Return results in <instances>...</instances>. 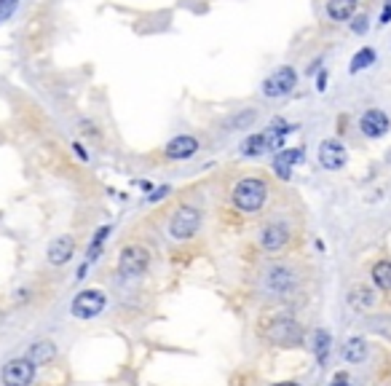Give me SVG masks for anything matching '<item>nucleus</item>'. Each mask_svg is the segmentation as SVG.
Returning a JSON list of instances; mask_svg holds the SVG:
<instances>
[{
	"instance_id": "1",
	"label": "nucleus",
	"mask_w": 391,
	"mask_h": 386,
	"mask_svg": "<svg viewBox=\"0 0 391 386\" xmlns=\"http://www.w3.org/2000/svg\"><path fill=\"white\" fill-rule=\"evenodd\" d=\"M230 199L242 212H257V209H263L268 199V185L260 177H244L233 185Z\"/></svg>"
},
{
	"instance_id": "2",
	"label": "nucleus",
	"mask_w": 391,
	"mask_h": 386,
	"mask_svg": "<svg viewBox=\"0 0 391 386\" xmlns=\"http://www.w3.org/2000/svg\"><path fill=\"white\" fill-rule=\"evenodd\" d=\"M150 265V252L140 244H129L118 255V274L124 279H140Z\"/></svg>"
},
{
	"instance_id": "3",
	"label": "nucleus",
	"mask_w": 391,
	"mask_h": 386,
	"mask_svg": "<svg viewBox=\"0 0 391 386\" xmlns=\"http://www.w3.org/2000/svg\"><path fill=\"white\" fill-rule=\"evenodd\" d=\"M199 228H201V212L196 207H180L169 220V236L177 242H185L190 236H196Z\"/></svg>"
},
{
	"instance_id": "4",
	"label": "nucleus",
	"mask_w": 391,
	"mask_h": 386,
	"mask_svg": "<svg viewBox=\"0 0 391 386\" xmlns=\"http://www.w3.org/2000/svg\"><path fill=\"white\" fill-rule=\"evenodd\" d=\"M104 306H107V295H104L102 290H81L73 298L70 311H73L75 319H94V317L102 314Z\"/></svg>"
},
{
	"instance_id": "5",
	"label": "nucleus",
	"mask_w": 391,
	"mask_h": 386,
	"mask_svg": "<svg viewBox=\"0 0 391 386\" xmlns=\"http://www.w3.org/2000/svg\"><path fill=\"white\" fill-rule=\"evenodd\" d=\"M266 338L276 346H300L303 344V330L292 317H279L266 327Z\"/></svg>"
},
{
	"instance_id": "6",
	"label": "nucleus",
	"mask_w": 391,
	"mask_h": 386,
	"mask_svg": "<svg viewBox=\"0 0 391 386\" xmlns=\"http://www.w3.org/2000/svg\"><path fill=\"white\" fill-rule=\"evenodd\" d=\"M35 370H38V365L30 357H17L3 365L0 381H3V386H30L35 381Z\"/></svg>"
},
{
	"instance_id": "7",
	"label": "nucleus",
	"mask_w": 391,
	"mask_h": 386,
	"mask_svg": "<svg viewBox=\"0 0 391 386\" xmlns=\"http://www.w3.org/2000/svg\"><path fill=\"white\" fill-rule=\"evenodd\" d=\"M295 86H298V73L292 67H279L271 78H266L263 94L271 97V100H276V97H284L289 91H295Z\"/></svg>"
},
{
	"instance_id": "8",
	"label": "nucleus",
	"mask_w": 391,
	"mask_h": 386,
	"mask_svg": "<svg viewBox=\"0 0 391 386\" xmlns=\"http://www.w3.org/2000/svg\"><path fill=\"white\" fill-rule=\"evenodd\" d=\"M319 164L327 172H338V169H343L349 164V153L338 140H322L319 143Z\"/></svg>"
},
{
	"instance_id": "9",
	"label": "nucleus",
	"mask_w": 391,
	"mask_h": 386,
	"mask_svg": "<svg viewBox=\"0 0 391 386\" xmlns=\"http://www.w3.org/2000/svg\"><path fill=\"white\" fill-rule=\"evenodd\" d=\"M389 116L383 113V110H378V107H372V110H365L362 113V119H359V129H362V134L365 137H370V140H378V137H383L386 132H389Z\"/></svg>"
},
{
	"instance_id": "10",
	"label": "nucleus",
	"mask_w": 391,
	"mask_h": 386,
	"mask_svg": "<svg viewBox=\"0 0 391 386\" xmlns=\"http://www.w3.org/2000/svg\"><path fill=\"white\" fill-rule=\"evenodd\" d=\"M303 161H306V150H303V148H284V150H279L276 159H273V172H276V177L289 180V177H292V166Z\"/></svg>"
},
{
	"instance_id": "11",
	"label": "nucleus",
	"mask_w": 391,
	"mask_h": 386,
	"mask_svg": "<svg viewBox=\"0 0 391 386\" xmlns=\"http://www.w3.org/2000/svg\"><path fill=\"white\" fill-rule=\"evenodd\" d=\"M164 150L169 159H174V161H185V159H193V156L199 153V140L190 137V134H180V137L169 140Z\"/></svg>"
},
{
	"instance_id": "12",
	"label": "nucleus",
	"mask_w": 391,
	"mask_h": 386,
	"mask_svg": "<svg viewBox=\"0 0 391 386\" xmlns=\"http://www.w3.org/2000/svg\"><path fill=\"white\" fill-rule=\"evenodd\" d=\"M268 287H271L273 292L287 295L289 290L298 287V274H295L292 268H287V265H273V268L268 271Z\"/></svg>"
},
{
	"instance_id": "13",
	"label": "nucleus",
	"mask_w": 391,
	"mask_h": 386,
	"mask_svg": "<svg viewBox=\"0 0 391 386\" xmlns=\"http://www.w3.org/2000/svg\"><path fill=\"white\" fill-rule=\"evenodd\" d=\"M75 252V239L73 236H57L48 242V249H46V258L51 265H64Z\"/></svg>"
},
{
	"instance_id": "14",
	"label": "nucleus",
	"mask_w": 391,
	"mask_h": 386,
	"mask_svg": "<svg viewBox=\"0 0 391 386\" xmlns=\"http://www.w3.org/2000/svg\"><path fill=\"white\" fill-rule=\"evenodd\" d=\"M287 242H289V231L282 223H268L260 231V247L268 249V252H279Z\"/></svg>"
},
{
	"instance_id": "15",
	"label": "nucleus",
	"mask_w": 391,
	"mask_h": 386,
	"mask_svg": "<svg viewBox=\"0 0 391 386\" xmlns=\"http://www.w3.org/2000/svg\"><path fill=\"white\" fill-rule=\"evenodd\" d=\"M343 360L351 362V365H362V362L367 360V341L359 338V335L349 338V341L343 344Z\"/></svg>"
},
{
	"instance_id": "16",
	"label": "nucleus",
	"mask_w": 391,
	"mask_h": 386,
	"mask_svg": "<svg viewBox=\"0 0 391 386\" xmlns=\"http://www.w3.org/2000/svg\"><path fill=\"white\" fill-rule=\"evenodd\" d=\"M24 357H30L35 365H48L57 357V346L51 344V341H35V344L27 349Z\"/></svg>"
},
{
	"instance_id": "17",
	"label": "nucleus",
	"mask_w": 391,
	"mask_h": 386,
	"mask_svg": "<svg viewBox=\"0 0 391 386\" xmlns=\"http://www.w3.org/2000/svg\"><path fill=\"white\" fill-rule=\"evenodd\" d=\"M359 0H327V14L335 21H349L356 11Z\"/></svg>"
},
{
	"instance_id": "18",
	"label": "nucleus",
	"mask_w": 391,
	"mask_h": 386,
	"mask_svg": "<svg viewBox=\"0 0 391 386\" xmlns=\"http://www.w3.org/2000/svg\"><path fill=\"white\" fill-rule=\"evenodd\" d=\"M266 150H271V140H268V132H255V134H249L244 145H242V153L244 156H263Z\"/></svg>"
},
{
	"instance_id": "19",
	"label": "nucleus",
	"mask_w": 391,
	"mask_h": 386,
	"mask_svg": "<svg viewBox=\"0 0 391 386\" xmlns=\"http://www.w3.org/2000/svg\"><path fill=\"white\" fill-rule=\"evenodd\" d=\"M349 306L351 308H356V311H367V308L375 306V292L365 285L354 287V290L349 292Z\"/></svg>"
},
{
	"instance_id": "20",
	"label": "nucleus",
	"mask_w": 391,
	"mask_h": 386,
	"mask_svg": "<svg viewBox=\"0 0 391 386\" xmlns=\"http://www.w3.org/2000/svg\"><path fill=\"white\" fill-rule=\"evenodd\" d=\"M329 344H332V335H329V330H316L313 333V354H316V362H319V367L327 365L329 360Z\"/></svg>"
},
{
	"instance_id": "21",
	"label": "nucleus",
	"mask_w": 391,
	"mask_h": 386,
	"mask_svg": "<svg viewBox=\"0 0 391 386\" xmlns=\"http://www.w3.org/2000/svg\"><path fill=\"white\" fill-rule=\"evenodd\" d=\"M372 282H375V287L391 292V261H378L372 265Z\"/></svg>"
},
{
	"instance_id": "22",
	"label": "nucleus",
	"mask_w": 391,
	"mask_h": 386,
	"mask_svg": "<svg viewBox=\"0 0 391 386\" xmlns=\"http://www.w3.org/2000/svg\"><path fill=\"white\" fill-rule=\"evenodd\" d=\"M257 121V113L255 110H242V113H236V116H230L226 121V129L230 132H239V129H252Z\"/></svg>"
},
{
	"instance_id": "23",
	"label": "nucleus",
	"mask_w": 391,
	"mask_h": 386,
	"mask_svg": "<svg viewBox=\"0 0 391 386\" xmlns=\"http://www.w3.org/2000/svg\"><path fill=\"white\" fill-rule=\"evenodd\" d=\"M372 62H375V49L362 46V49L354 54V60H351V73H362L365 67H370Z\"/></svg>"
},
{
	"instance_id": "24",
	"label": "nucleus",
	"mask_w": 391,
	"mask_h": 386,
	"mask_svg": "<svg viewBox=\"0 0 391 386\" xmlns=\"http://www.w3.org/2000/svg\"><path fill=\"white\" fill-rule=\"evenodd\" d=\"M110 234V228L104 225V228H100L97 234H94V239H91V244H89V263L91 261H97V255H100V249H102V242H104V236Z\"/></svg>"
},
{
	"instance_id": "25",
	"label": "nucleus",
	"mask_w": 391,
	"mask_h": 386,
	"mask_svg": "<svg viewBox=\"0 0 391 386\" xmlns=\"http://www.w3.org/2000/svg\"><path fill=\"white\" fill-rule=\"evenodd\" d=\"M367 27H370V19H367V17H356V19L351 21V30H354L356 35H365Z\"/></svg>"
},
{
	"instance_id": "26",
	"label": "nucleus",
	"mask_w": 391,
	"mask_h": 386,
	"mask_svg": "<svg viewBox=\"0 0 391 386\" xmlns=\"http://www.w3.org/2000/svg\"><path fill=\"white\" fill-rule=\"evenodd\" d=\"M14 3H17V0H0V19H6V17L11 14V8H14Z\"/></svg>"
},
{
	"instance_id": "27",
	"label": "nucleus",
	"mask_w": 391,
	"mask_h": 386,
	"mask_svg": "<svg viewBox=\"0 0 391 386\" xmlns=\"http://www.w3.org/2000/svg\"><path fill=\"white\" fill-rule=\"evenodd\" d=\"M316 89H319V91H325V89H327V70H325V73H319V78H316Z\"/></svg>"
},
{
	"instance_id": "28",
	"label": "nucleus",
	"mask_w": 391,
	"mask_h": 386,
	"mask_svg": "<svg viewBox=\"0 0 391 386\" xmlns=\"http://www.w3.org/2000/svg\"><path fill=\"white\" fill-rule=\"evenodd\" d=\"M329 386H351V384H349V378H346V373H338L335 381H332Z\"/></svg>"
},
{
	"instance_id": "29",
	"label": "nucleus",
	"mask_w": 391,
	"mask_h": 386,
	"mask_svg": "<svg viewBox=\"0 0 391 386\" xmlns=\"http://www.w3.org/2000/svg\"><path fill=\"white\" fill-rule=\"evenodd\" d=\"M391 21V0L386 3V8H383V14H381V24H389Z\"/></svg>"
},
{
	"instance_id": "30",
	"label": "nucleus",
	"mask_w": 391,
	"mask_h": 386,
	"mask_svg": "<svg viewBox=\"0 0 391 386\" xmlns=\"http://www.w3.org/2000/svg\"><path fill=\"white\" fill-rule=\"evenodd\" d=\"M166 193H169V188H158V191H156V193H153L147 202H158V199H164Z\"/></svg>"
},
{
	"instance_id": "31",
	"label": "nucleus",
	"mask_w": 391,
	"mask_h": 386,
	"mask_svg": "<svg viewBox=\"0 0 391 386\" xmlns=\"http://www.w3.org/2000/svg\"><path fill=\"white\" fill-rule=\"evenodd\" d=\"M73 148H75V150H78V156H81V159H89V156H86V150H83V148H81V145H78V143L73 145Z\"/></svg>"
},
{
	"instance_id": "32",
	"label": "nucleus",
	"mask_w": 391,
	"mask_h": 386,
	"mask_svg": "<svg viewBox=\"0 0 391 386\" xmlns=\"http://www.w3.org/2000/svg\"><path fill=\"white\" fill-rule=\"evenodd\" d=\"M271 386H298L295 381H279V384H271Z\"/></svg>"
}]
</instances>
